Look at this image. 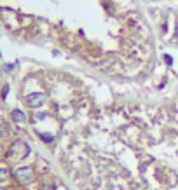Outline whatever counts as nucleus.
Listing matches in <instances>:
<instances>
[{"label": "nucleus", "instance_id": "f257e3e1", "mask_svg": "<svg viewBox=\"0 0 178 190\" xmlns=\"http://www.w3.org/2000/svg\"><path fill=\"white\" fill-rule=\"evenodd\" d=\"M30 154V147L21 140H16L11 148H9V157H16V159H25Z\"/></svg>", "mask_w": 178, "mask_h": 190}, {"label": "nucleus", "instance_id": "f03ea898", "mask_svg": "<svg viewBox=\"0 0 178 190\" xmlns=\"http://www.w3.org/2000/svg\"><path fill=\"white\" fill-rule=\"evenodd\" d=\"M12 176H14V178H16L19 183H30V182H33V178H35V175H33V169L30 168V166H25V168L14 169Z\"/></svg>", "mask_w": 178, "mask_h": 190}, {"label": "nucleus", "instance_id": "39448f33", "mask_svg": "<svg viewBox=\"0 0 178 190\" xmlns=\"http://www.w3.org/2000/svg\"><path fill=\"white\" fill-rule=\"evenodd\" d=\"M7 178H9V171H7L5 168H0V183L5 182Z\"/></svg>", "mask_w": 178, "mask_h": 190}, {"label": "nucleus", "instance_id": "423d86ee", "mask_svg": "<svg viewBox=\"0 0 178 190\" xmlns=\"http://www.w3.org/2000/svg\"><path fill=\"white\" fill-rule=\"evenodd\" d=\"M40 138H42L45 143H51V141H52V136H51V134H40Z\"/></svg>", "mask_w": 178, "mask_h": 190}, {"label": "nucleus", "instance_id": "20e7f679", "mask_svg": "<svg viewBox=\"0 0 178 190\" xmlns=\"http://www.w3.org/2000/svg\"><path fill=\"white\" fill-rule=\"evenodd\" d=\"M25 119H26V117H25V113H23L21 110H14V112H12V120H16V122H23Z\"/></svg>", "mask_w": 178, "mask_h": 190}, {"label": "nucleus", "instance_id": "0eeeda50", "mask_svg": "<svg viewBox=\"0 0 178 190\" xmlns=\"http://www.w3.org/2000/svg\"><path fill=\"white\" fill-rule=\"evenodd\" d=\"M164 59H166V63H168V65H171V63H173V59H171V56H164Z\"/></svg>", "mask_w": 178, "mask_h": 190}, {"label": "nucleus", "instance_id": "6e6552de", "mask_svg": "<svg viewBox=\"0 0 178 190\" xmlns=\"http://www.w3.org/2000/svg\"><path fill=\"white\" fill-rule=\"evenodd\" d=\"M0 190H4V188H0Z\"/></svg>", "mask_w": 178, "mask_h": 190}, {"label": "nucleus", "instance_id": "7ed1b4c3", "mask_svg": "<svg viewBox=\"0 0 178 190\" xmlns=\"http://www.w3.org/2000/svg\"><path fill=\"white\" fill-rule=\"evenodd\" d=\"M44 101H45V96L40 94V92H33V94H28V96L25 98V103H26V106H30V108H39V106H42Z\"/></svg>", "mask_w": 178, "mask_h": 190}]
</instances>
